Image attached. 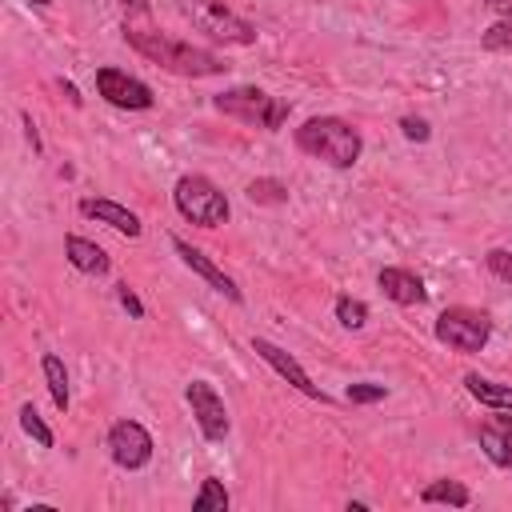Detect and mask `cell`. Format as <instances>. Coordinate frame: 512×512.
<instances>
[{"instance_id": "f546056e", "label": "cell", "mask_w": 512, "mask_h": 512, "mask_svg": "<svg viewBox=\"0 0 512 512\" xmlns=\"http://www.w3.org/2000/svg\"><path fill=\"white\" fill-rule=\"evenodd\" d=\"M488 8H492L496 16H512V0H488Z\"/></svg>"}, {"instance_id": "8fae6325", "label": "cell", "mask_w": 512, "mask_h": 512, "mask_svg": "<svg viewBox=\"0 0 512 512\" xmlns=\"http://www.w3.org/2000/svg\"><path fill=\"white\" fill-rule=\"evenodd\" d=\"M252 352H256L260 360H268V364H272V368H276V372H280L288 384H296L304 396H316V400H324V392H320V388L308 380V372H304V368H300V364H296V360H292V356H288L280 344H272V340L256 336V340H252Z\"/></svg>"}, {"instance_id": "5bb4252c", "label": "cell", "mask_w": 512, "mask_h": 512, "mask_svg": "<svg viewBox=\"0 0 512 512\" xmlns=\"http://www.w3.org/2000/svg\"><path fill=\"white\" fill-rule=\"evenodd\" d=\"M64 252H68V260H72V268H80V272H88V276H104V272H108V252H104L100 244L84 240V236H68V240H64Z\"/></svg>"}, {"instance_id": "cb8c5ba5", "label": "cell", "mask_w": 512, "mask_h": 512, "mask_svg": "<svg viewBox=\"0 0 512 512\" xmlns=\"http://www.w3.org/2000/svg\"><path fill=\"white\" fill-rule=\"evenodd\" d=\"M484 264H488V272H492L496 280L512 284V252H508V248H492V252L484 256Z\"/></svg>"}, {"instance_id": "52a82bcc", "label": "cell", "mask_w": 512, "mask_h": 512, "mask_svg": "<svg viewBox=\"0 0 512 512\" xmlns=\"http://www.w3.org/2000/svg\"><path fill=\"white\" fill-rule=\"evenodd\" d=\"M108 448H112V460L120 464V468H144L148 460H152V436H148V428L144 424H136V420H116L112 428H108Z\"/></svg>"}, {"instance_id": "d4e9b609", "label": "cell", "mask_w": 512, "mask_h": 512, "mask_svg": "<svg viewBox=\"0 0 512 512\" xmlns=\"http://www.w3.org/2000/svg\"><path fill=\"white\" fill-rule=\"evenodd\" d=\"M344 396L352 404H376V400H384V384H348Z\"/></svg>"}, {"instance_id": "2e32d148", "label": "cell", "mask_w": 512, "mask_h": 512, "mask_svg": "<svg viewBox=\"0 0 512 512\" xmlns=\"http://www.w3.org/2000/svg\"><path fill=\"white\" fill-rule=\"evenodd\" d=\"M424 504H452V508H464L472 500V492L460 484V480H432L424 492H420Z\"/></svg>"}, {"instance_id": "e0dca14e", "label": "cell", "mask_w": 512, "mask_h": 512, "mask_svg": "<svg viewBox=\"0 0 512 512\" xmlns=\"http://www.w3.org/2000/svg\"><path fill=\"white\" fill-rule=\"evenodd\" d=\"M480 448H484V456H488L492 464L512 468V436H504L496 424H484V428H480Z\"/></svg>"}, {"instance_id": "5b68a950", "label": "cell", "mask_w": 512, "mask_h": 512, "mask_svg": "<svg viewBox=\"0 0 512 512\" xmlns=\"http://www.w3.org/2000/svg\"><path fill=\"white\" fill-rule=\"evenodd\" d=\"M172 200H176V212L192 224L216 228L228 220V196L208 176H180L172 188Z\"/></svg>"}, {"instance_id": "7402d4cb", "label": "cell", "mask_w": 512, "mask_h": 512, "mask_svg": "<svg viewBox=\"0 0 512 512\" xmlns=\"http://www.w3.org/2000/svg\"><path fill=\"white\" fill-rule=\"evenodd\" d=\"M20 428H24L40 448H52V440H56V436H52V428L40 420V412H36L32 404H24V408H20Z\"/></svg>"}, {"instance_id": "3957f363", "label": "cell", "mask_w": 512, "mask_h": 512, "mask_svg": "<svg viewBox=\"0 0 512 512\" xmlns=\"http://www.w3.org/2000/svg\"><path fill=\"white\" fill-rule=\"evenodd\" d=\"M176 8L196 32L220 44H256V28L240 20L232 8H224V0H176Z\"/></svg>"}, {"instance_id": "ac0fdd59", "label": "cell", "mask_w": 512, "mask_h": 512, "mask_svg": "<svg viewBox=\"0 0 512 512\" xmlns=\"http://www.w3.org/2000/svg\"><path fill=\"white\" fill-rule=\"evenodd\" d=\"M44 380H48V392H52V400H56V408L64 412L68 408V372H64V364H60V356H44Z\"/></svg>"}, {"instance_id": "8992f818", "label": "cell", "mask_w": 512, "mask_h": 512, "mask_svg": "<svg viewBox=\"0 0 512 512\" xmlns=\"http://www.w3.org/2000/svg\"><path fill=\"white\" fill-rule=\"evenodd\" d=\"M492 336V320L476 308H448L436 320V340L456 352H480Z\"/></svg>"}, {"instance_id": "4fadbf2b", "label": "cell", "mask_w": 512, "mask_h": 512, "mask_svg": "<svg viewBox=\"0 0 512 512\" xmlns=\"http://www.w3.org/2000/svg\"><path fill=\"white\" fill-rule=\"evenodd\" d=\"M80 212L92 216V220H100V224H108V228H116V232H124V236H140V216L128 212V208L116 204V200L88 196V200H80Z\"/></svg>"}, {"instance_id": "4316f807", "label": "cell", "mask_w": 512, "mask_h": 512, "mask_svg": "<svg viewBox=\"0 0 512 512\" xmlns=\"http://www.w3.org/2000/svg\"><path fill=\"white\" fill-rule=\"evenodd\" d=\"M116 296H120V304L128 308V316H136V320L144 316V304H140V296H136L128 284H116Z\"/></svg>"}, {"instance_id": "6da1fadb", "label": "cell", "mask_w": 512, "mask_h": 512, "mask_svg": "<svg viewBox=\"0 0 512 512\" xmlns=\"http://www.w3.org/2000/svg\"><path fill=\"white\" fill-rule=\"evenodd\" d=\"M124 40L148 56L156 68L164 72H176V76H220L228 64L208 52V48H192L184 40H172L164 36L156 24H152V8L148 0H124Z\"/></svg>"}, {"instance_id": "f1b7e54d", "label": "cell", "mask_w": 512, "mask_h": 512, "mask_svg": "<svg viewBox=\"0 0 512 512\" xmlns=\"http://www.w3.org/2000/svg\"><path fill=\"white\" fill-rule=\"evenodd\" d=\"M504 416H496V428L504 432V436H512V408H500Z\"/></svg>"}, {"instance_id": "30bf717a", "label": "cell", "mask_w": 512, "mask_h": 512, "mask_svg": "<svg viewBox=\"0 0 512 512\" xmlns=\"http://www.w3.org/2000/svg\"><path fill=\"white\" fill-rule=\"evenodd\" d=\"M172 248H176V252H180V260H184V264H188L196 276H204V280H208L216 292H224V296H228V300H236V304L244 300V296H240V288H236V280H232L224 268H216V264H212V260H208L200 248H192V244H188V240H180V236H172Z\"/></svg>"}, {"instance_id": "7c38bea8", "label": "cell", "mask_w": 512, "mask_h": 512, "mask_svg": "<svg viewBox=\"0 0 512 512\" xmlns=\"http://www.w3.org/2000/svg\"><path fill=\"white\" fill-rule=\"evenodd\" d=\"M376 284H380V292H384L388 300H396V304H424V300H428L424 280H420L416 272H408V268H380Z\"/></svg>"}, {"instance_id": "83f0119b", "label": "cell", "mask_w": 512, "mask_h": 512, "mask_svg": "<svg viewBox=\"0 0 512 512\" xmlns=\"http://www.w3.org/2000/svg\"><path fill=\"white\" fill-rule=\"evenodd\" d=\"M24 136H28L32 152H40V136H36V124H32V116H24Z\"/></svg>"}, {"instance_id": "ffe728a7", "label": "cell", "mask_w": 512, "mask_h": 512, "mask_svg": "<svg viewBox=\"0 0 512 512\" xmlns=\"http://www.w3.org/2000/svg\"><path fill=\"white\" fill-rule=\"evenodd\" d=\"M484 52H500V56H512V16H500L484 36H480Z\"/></svg>"}, {"instance_id": "9a60e30c", "label": "cell", "mask_w": 512, "mask_h": 512, "mask_svg": "<svg viewBox=\"0 0 512 512\" xmlns=\"http://www.w3.org/2000/svg\"><path fill=\"white\" fill-rule=\"evenodd\" d=\"M464 384H468V392H472L480 404H488V408H512V384H496V380H484V376H476V372H468Z\"/></svg>"}, {"instance_id": "484cf974", "label": "cell", "mask_w": 512, "mask_h": 512, "mask_svg": "<svg viewBox=\"0 0 512 512\" xmlns=\"http://www.w3.org/2000/svg\"><path fill=\"white\" fill-rule=\"evenodd\" d=\"M400 132H404L408 140H428V120H420V116H404V120H400Z\"/></svg>"}, {"instance_id": "277c9868", "label": "cell", "mask_w": 512, "mask_h": 512, "mask_svg": "<svg viewBox=\"0 0 512 512\" xmlns=\"http://www.w3.org/2000/svg\"><path fill=\"white\" fill-rule=\"evenodd\" d=\"M212 104H216V112L236 116V120H244V124H260V128H268V132H276V128L288 120V100L268 96L264 88H228V92H220Z\"/></svg>"}, {"instance_id": "603a6c76", "label": "cell", "mask_w": 512, "mask_h": 512, "mask_svg": "<svg viewBox=\"0 0 512 512\" xmlns=\"http://www.w3.org/2000/svg\"><path fill=\"white\" fill-rule=\"evenodd\" d=\"M336 320L344 328H364L368 324V304L364 300H352V296H340L336 300Z\"/></svg>"}, {"instance_id": "7a4b0ae2", "label": "cell", "mask_w": 512, "mask_h": 512, "mask_svg": "<svg viewBox=\"0 0 512 512\" xmlns=\"http://www.w3.org/2000/svg\"><path fill=\"white\" fill-rule=\"evenodd\" d=\"M296 144H300V152H308V156H316V160H324L332 168H352L360 160V148H364L360 132L348 120H340V116H312V120H304L296 128Z\"/></svg>"}, {"instance_id": "4dcf8cb0", "label": "cell", "mask_w": 512, "mask_h": 512, "mask_svg": "<svg viewBox=\"0 0 512 512\" xmlns=\"http://www.w3.org/2000/svg\"><path fill=\"white\" fill-rule=\"evenodd\" d=\"M60 88H64V96H68V100H72V104H80V92H76V88H72V84H64V80H60Z\"/></svg>"}, {"instance_id": "1f68e13d", "label": "cell", "mask_w": 512, "mask_h": 512, "mask_svg": "<svg viewBox=\"0 0 512 512\" xmlns=\"http://www.w3.org/2000/svg\"><path fill=\"white\" fill-rule=\"evenodd\" d=\"M32 4H48V0H32Z\"/></svg>"}, {"instance_id": "d6986e66", "label": "cell", "mask_w": 512, "mask_h": 512, "mask_svg": "<svg viewBox=\"0 0 512 512\" xmlns=\"http://www.w3.org/2000/svg\"><path fill=\"white\" fill-rule=\"evenodd\" d=\"M228 508V492H224V484L220 480H204L200 484V492H196V500H192V512H224Z\"/></svg>"}, {"instance_id": "9c48e42d", "label": "cell", "mask_w": 512, "mask_h": 512, "mask_svg": "<svg viewBox=\"0 0 512 512\" xmlns=\"http://www.w3.org/2000/svg\"><path fill=\"white\" fill-rule=\"evenodd\" d=\"M188 404H192V416H196L204 440H224V436H228L224 400L216 396V388H212L208 380H192V384H188Z\"/></svg>"}, {"instance_id": "ba28073f", "label": "cell", "mask_w": 512, "mask_h": 512, "mask_svg": "<svg viewBox=\"0 0 512 512\" xmlns=\"http://www.w3.org/2000/svg\"><path fill=\"white\" fill-rule=\"evenodd\" d=\"M96 88H100V96H104L108 104H116V108L140 112V108H152V104H156L152 88H148L144 80L120 72V68H100V72H96Z\"/></svg>"}, {"instance_id": "44dd1931", "label": "cell", "mask_w": 512, "mask_h": 512, "mask_svg": "<svg viewBox=\"0 0 512 512\" xmlns=\"http://www.w3.org/2000/svg\"><path fill=\"white\" fill-rule=\"evenodd\" d=\"M248 200L252 204H284L288 200V188L280 180H272V176H260V180L248 184Z\"/></svg>"}]
</instances>
